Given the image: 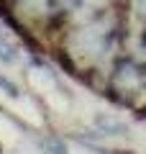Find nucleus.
<instances>
[{
  "instance_id": "f257e3e1",
  "label": "nucleus",
  "mask_w": 146,
  "mask_h": 154,
  "mask_svg": "<svg viewBox=\"0 0 146 154\" xmlns=\"http://www.w3.org/2000/svg\"><path fill=\"white\" fill-rule=\"evenodd\" d=\"M115 93L123 103H131V98L146 93V67L138 64L133 59H123L115 67V77H113Z\"/></svg>"
},
{
  "instance_id": "f03ea898",
  "label": "nucleus",
  "mask_w": 146,
  "mask_h": 154,
  "mask_svg": "<svg viewBox=\"0 0 146 154\" xmlns=\"http://www.w3.org/2000/svg\"><path fill=\"white\" fill-rule=\"evenodd\" d=\"M0 88H5V90H11V93L16 95V88H13V85L8 82V80H3V77H0Z\"/></svg>"
},
{
  "instance_id": "7ed1b4c3",
  "label": "nucleus",
  "mask_w": 146,
  "mask_h": 154,
  "mask_svg": "<svg viewBox=\"0 0 146 154\" xmlns=\"http://www.w3.org/2000/svg\"><path fill=\"white\" fill-rule=\"evenodd\" d=\"M144 46H146V31H144Z\"/></svg>"
}]
</instances>
